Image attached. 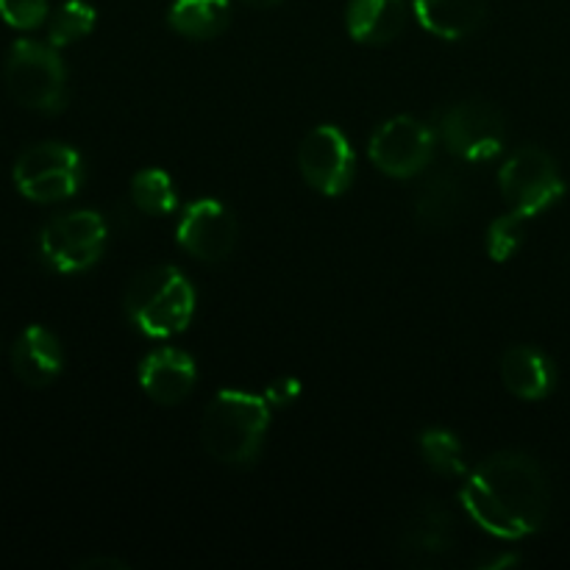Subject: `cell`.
<instances>
[{
    "mask_svg": "<svg viewBox=\"0 0 570 570\" xmlns=\"http://www.w3.org/2000/svg\"><path fill=\"white\" fill-rule=\"evenodd\" d=\"M462 507L479 529L499 540H523L549 518V482L538 462L521 451H501L462 484Z\"/></svg>",
    "mask_w": 570,
    "mask_h": 570,
    "instance_id": "cell-1",
    "label": "cell"
},
{
    "mask_svg": "<svg viewBox=\"0 0 570 570\" xmlns=\"http://www.w3.org/2000/svg\"><path fill=\"white\" fill-rule=\"evenodd\" d=\"M271 426V404L243 390H220L200 421V443L212 460L243 468L256 462Z\"/></svg>",
    "mask_w": 570,
    "mask_h": 570,
    "instance_id": "cell-2",
    "label": "cell"
},
{
    "mask_svg": "<svg viewBox=\"0 0 570 570\" xmlns=\"http://www.w3.org/2000/svg\"><path fill=\"white\" fill-rule=\"evenodd\" d=\"M126 315L145 337H176L193 323V282L173 265L148 267L128 284Z\"/></svg>",
    "mask_w": 570,
    "mask_h": 570,
    "instance_id": "cell-3",
    "label": "cell"
},
{
    "mask_svg": "<svg viewBox=\"0 0 570 570\" xmlns=\"http://www.w3.org/2000/svg\"><path fill=\"white\" fill-rule=\"evenodd\" d=\"M6 89L22 109L56 115L67 106V70L53 45L17 39L6 56Z\"/></svg>",
    "mask_w": 570,
    "mask_h": 570,
    "instance_id": "cell-4",
    "label": "cell"
},
{
    "mask_svg": "<svg viewBox=\"0 0 570 570\" xmlns=\"http://www.w3.org/2000/svg\"><path fill=\"white\" fill-rule=\"evenodd\" d=\"M106 243L109 228L104 217L92 209H78L45 223L39 232V256L50 271L72 276L98 265Z\"/></svg>",
    "mask_w": 570,
    "mask_h": 570,
    "instance_id": "cell-5",
    "label": "cell"
},
{
    "mask_svg": "<svg viewBox=\"0 0 570 570\" xmlns=\"http://www.w3.org/2000/svg\"><path fill=\"white\" fill-rule=\"evenodd\" d=\"M14 187L33 204H59L81 189L83 165L76 148L65 142H39L14 161Z\"/></svg>",
    "mask_w": 570,
    "mask_h": 570,
    "instance_id": "cell-6",
    "label": "cell"
},
{
    "mask_svg": "<svg viewBox=\"0 0 570 570\" xmlns=\"http://www.w3.org/2000/svg\"><path fill=\"white\" fill-rule=\"evenodd\" d=\"M499 187L510 209L529 220L543 215L566 195V178L560 176L549 150L521 148L499 170Z\"/></svg>",
    "mask_w": 570,
    "mask_h": 570,
    "instance_id": "cell-7",
    "label": "cell"
},
{
    "mask_svg": "<svg viewBox=\"0 0 570 570\" xmlns=\"http://www.w3.org/2000/svg\"><path fill=\"white\" fill-rule=\"evenodd\" d=\"M440 134L456 159L488 161L504 150L507 122L488 100H465L445 111Z\"/></svg>",
    "mask_w": 570,
    "mask_h": 570,
    "instance_id": "cell-8",
    "label": "cell"
},
{
    "mask_svg": "<svg viewBox=\"0 0 570 570\" xmlns=\"http://www.w3.org/2000/svg\"><path fill=\"white\" fill-rule=\"evenodd\" d=\"M371 161L390 178H415L434 156V134L410 115L390 117L371 139Z\"/></svg>",
    "mask_w": 570,
    "mask_h": 570,
    "instance_id": "cell-9",
    "label": "cell"
},
{
    "mask_svg": "<svg viewBox=\"0 0 570 570\" xmlns=\"http://www.w3.org/2000/svg\"><path fill=\"white\" fill-rule=\"evenodd\" d=\"M298 170L312 189L337 198L354 181L356 156L337 126H317L301 142Z\"/></svg>",
    "mask_w": 570,
    "mask_h": 570,
    "instance_id": "cell-10",
    "label": "cell"
},
{
    "mask_svg": "<svg viewBox=\"0 0 570 570\" xmlns=\"http://www.w3.org/2000/svg\"><path fill=\"white\" fill-rule=\"evenodd\" d=\"M239 237V223L234 212L220 200H195L178 220L176 239L189 256L200 262H223L232 256Z\"/></svg>",
    "mask_w": 570,
    "mask_h": 570,
    "instance_id": "cell-11",
    "label": "cell"
},
{
    "mask_svg": "<svg viewBox=\"0 0 570 570\" xmlns=\"http://www.w3.org/2000/svg\"><path fill=\"white\" fill-rule=\"evenodd\" d=\"M454 549V521L438 501H423L406 518L399 534V551L415 566L443 560Z\"/></svg>",
    "mask_w": 570,
    "mask_h": 570,
    "instance_id": "cell-12",
    "label": "cell"
},
{
    "mask_svg": "<svg viewBox=\"0 0 570 570\" xmlns=\"http://www.w3.org/2000/svg\"><path fill=\"white\" fill-rule=\"evenodd\" d=\"M195 382H198V365L187 351L159 348L148 354L139 365V384L145 395L161 406L181 404L189 399Z\"/></svg>",
    "mask_w": 570,
    "mask_h": 570,
    "instance_id": "cell-13",
    "label": "cell"
},
{
    "mask_svg": "<svg viewBox=\"0 0 570 570\" xmlns=\"http://www.w3.org/2000/svg\"><path fill=\"white\" fill-rule=\"evenodd\" d=\"M11 371L26 387H48L65 371L59 337L45 326H28L11 348Z\"/></svg>",
    "mask_w": 570,
    "mask_h": 570,
    "instance_id": "cell-14",
    "label": "cell"
},
{
    "mask_svg": "<svg viewBox=\"0 0 570 570\" xmlns=\"http://www.w3.org/2000/svg\"><path fill=\"white\" fill-rule=\"evenodd\" d=\"M501 379L512 395L523 401L549 399L557 384V367L549 354L534 345H515L501 356Z\"/></svg>",
    "mask_w": 570,
    "mask_h": 570,
    "instance_id": "cell-15",
    "label": "cell"
},
{
    "mask_svg": "<svg viewBox=\"0 0 570 570\" xmlns=\"http://www.w3.org/2000/svg\"><path fill=\"white\" fill-rule=\"evenodd\" d=\"M410 20L406 0H351L345 26L354 42L387 45L401 37Z\"/></svg>",
    "mask_w": 570,
    "mask_h": 570,
    "instance_id": "cell-16",
    "label": "cell"
},
{
    "mask_svg": "<svg viewBox=\"0 0 570 570\" xmlns=\"http://www.w3.org/2000/svg\"><path fill=\"white\" fill-rule=\"evenodd\" d=\"M488 0H415V17L429 33L440 39H465L482 26Z\"/></svg>",
    "mask_w": 570,
    "mask_h": 570,
    "instance_id": "cell-17",
    "label": "cell"
},
{
    "mask_svg": "<svg viewBox=\"0 0 570 570\" xmlns=\"http://www.w3.org/2000/svg\"><path fill=\"white\" fill-rule=\"evenodd\" d=\"M465 209V187L456 173H438L423 184L415 200L417 223L426 228H449Z\"/></svg>",
    "mask_w": 570,
    "mask_h": 570,
    "instance_id": "cell-18",
    "label": "cell"
},
{
    "mask_svg": "<svg viewBox=\"0 0 570 570\" xmlns=\"http://www.w3.org/2000/svg\"><path fill=\"white\" fill-rule=\"evenodd\" d=\"M232 22L228 0H173L167 26L187 39H215Z\"/></svg>",
    "mask_w": 570,
    "mask_h": 570,
    "instance_id": "cell-19",
    "label": "cell"
},
{
    "mask_svg": "<svg viewBox=\"0 0 570 570\" xmlns=\"http://www.w3.org/2000/svg\"><path fill=\"white\" fill-rule=\"evenodd\" d=\"M131 200L142 215H170L178 206L176 184L161 167H145L131 181Z\"/></svg>",
    "mask_w": 570,
    "mask_h": 570,
    "instance_id": "cell-20",
    "label": "cell"
},
{
    "mask_svg": "<svg viewBox=\"0 0 570 570\" xmlns=\"http://www.w3.org/2000/svg\"><path fill=\"white\" fill-rule=\"evenodd\" d=\"M421 454L426 460V465L432 468L434 473L440 476H465L468 465H465V449L456 440V434H451L449 429H426L421 434Z\"/></svg>",
    "mask_w": 570,
    "mask_h": 570,
    "instance_id": "cell-21",
    "label": "cell"
},
{
    "mask_svg": "<svg viewBox=\"0 0 570 570\" xmlns=\"http://www.w3.org/2000/svg\"><path fill=\"white\" fill-rule=\"evenodd\" d=\"M95 20H98V14H95L92 6L83 3V0H67L50 17L48 42L53 48H67V45L78 42L87 33H92Z\"/></svg>",
    "mask_w": 570,
    "mask_h": 570,
    "instance_id": "cell-22",
    "label": "cell"
},
{
    "mask_svg": "<svg viewBox=\"0 0 570 570\" xmlns=\"http://www.w3.org/2000/svg\"><path fill=\"white\" fill-rule=\"evenodd\" d=\"M523 223H527V217H521L518 212H507L490 223L488 239H484L490 259L507 262L518 254L523 243Z\"/></svg>",
    "mask_w": 570,
    "mask_h": 570,
    "instance_id": "cell-23",
    "label": "cell"
},
{
    "mask_svg": "<svg viewBox=\"0 0 570 570\" xmlns=\"http://www.w3.org/2000/svg\"><path fill=\"white\" fill-rule=\"evenodd\" d=\"M0 17L17 31H33L48 20V0H0Z\"/></svg>",
    "mask_w": 570,
    "mask_h": 570,
    "instance_id": "cell-24",
    "label": "cell"
},
{
    "mask_svg": "<svg viewBox=\"0 0 570 570\" xmlns=\"http://www.w3.org/2000/svg\"><path fill=\"white\" fill-rule=\"evenodd\" d=\"M301 395V382L293 376H282L265 390V401L273 406V410H287L298 401Z\"/></svg>",
    "mask_w": 570,
    "mask_h": 570,
    "instance_id": "cell-25",
    "label": "cell"
},
{
    "mask_svg": "<svg viewBox=\"0 0 570 570\" xmlns=\"http://www.w3.org/2000/svg\"><path fill=\"white\" fill-rule=\"evenodd\" d=\"M81 568H87V570H95V568L126 570L128 566H126V562H120V560H111V557H87V560L81 562Z\"/></svg>",
    "mask_w": 570,
    "mask_h": 570,
    "instance_id": "cell-26",
    "label": "cell"
},
{
    "mask_svg": "<svg viewBox=\"0 0 570 570\" xmlns=\"http://www.w3.org/2000/svg\"><path fill=\"white\" fill-rule=\"evenodd\" d=\"M518 562H521V557H515V554H501V557H495V560H484L482 568H484V570H499V568H512V566H518Z\"/></svg>",
    "mask_w": 570,
    "mask_h": 570,
    "instance_id": "cell-27",
    "label": "cell"
},
{
    "mask_svg": "<svg viewBox=\"0 0 570 570\" xmlns=\"http://www.w3.org/2000/svg\"><path fill=\"white\" fill-rule=\"evenodd\" d=\"M245 6H254V9H271V6H278L282 0H239Z\"/></svg>",
    "mask_w": 570,
    "mask_h": 570,
    "instance_id": "cell-28",
    "label": "cell"
}]
</instances>
